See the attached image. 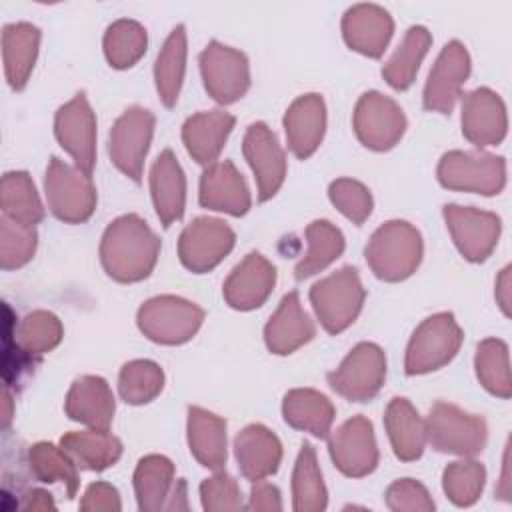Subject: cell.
<instances>
[{"label":"cell","mask_w":512,"mask_h":512,"mask_svg":"<svg viewBox=\"0 0 512 512\" xmlns=\"http://www.w3.org/2000/svg\"><path fill=\"white\" fill-rule=\"evenodd\" d=\"M160 240L136 214L116 218L100 242V260L106 274L118 282L146 278L158 260Z\"/></svg>","instance_id":"obj_1"},{"label":"cell","mask_w":512,"mask_h":512,"mask_svg":"<svg viewBox=\"0 0 512 512\" xmlns=\"http://www.w3.org/2000/svg\"><path fill=\"white\" fill-rule=\"evenodd\" d=\"M364 254L370 270L380 280L400 282L408 278L422 260V236L412 224L390 220L372 234Z\"/></svg>","instance_id":"obj_2"},{"label":"cell","mask_w":512,"mask_h":512,"mask_svg":"<svg viewBox=\"0 0 512 512\" xmlns=\"http://www.w3.org/2000/svg\"><path fill=\"white\" fill-rule=\"evenodd\" d=\"M364 288L356 268L344 266L316 282L310 290L312 308L326 332L346 330L362 310Z\"/></svg>","instance_id":"obj_3"},{"label":"cell","mask_w":512,"mask_h":512,"mask_svg":"<svg viewBox=\"0 0 512 512\" xmlns=\"http://www.w3.org/2000/svg\"><path fill=\"white\" fill-rule=\"evenodd\" d=\"M46 200L52 214L68 224L84 222L96 208V188L90 174L52 158L46 168Z\"/></svg>","instance_id":"obj_4"},{"label":"cell","mask_w":512,"mask_h":512,"mask_svg":"<svg viewBox=\"0 0 512 512\" xmlns=\"http://www.w3.org/2000/svg\"><path fill=\"white\" fill-rule=\"evenodd\" d=\"M426 424V440L434 450L458 456H474L486 446L488 430L480 416L468 414L454 404L436 402L430 408Z\"/></svg>","instance_id":"obj_5"},{"label":"cell","mask_w":512,"mask_h":512,"mask_svg":"<svg viewBox=\"0 0 512 512\" xmlns=\"http://www.w3.org/2000/svg\"><path fill=\"white\" fill-rule=\"evenodd\" d=\"M462 344V328L450 312L426 318L412 334L404 368L406 374H426L448 364Z\"/></svg>","instance_id":"obj_6"},{"label":"cell","mask_w":512,"mask_h":512,"mask_svg":"<svg viewBox=\"0 0 512 512\" xmlns=\"http://www.w3.org/2000/svg\"><path fill=\"white\" fill-rule=\"evenodd\" d=\"M438 180L450 190L492 196L506 184V162L502 156L488 152L452 150L440 158Z\"/></svg>","instance_id":"obj_7"},{"label":"cell","mask_w":512,"mask_h":512,"mask_svg":"<svg viewBox=\"0 0 512 512\" xmlns=\"http://www.w3.org/2000/svg\"><path fill=\"white\" fill-rule=\"evenodd\" d=\"M138 328L158 344L188 342L204 320V310L178 296H156L138 310Z\"/></svg>","instance_id":"obj_8"},{"label":"cell","mask_w":512,"mask_h":512,"mask_svg":"<svg viewBox=\"0 0 512 512\" xmlns=\"http://www.w3.org/2000/svg\"><path fill=\"white\" fill-rule=\"evenodd\" d=\"M386 378V356L380 346L362 342L350 350L342 364L328 374V384L336 394L352 402L374 398Z\"/></svg>","instance_id":"obj_9"},{"label":"cell","mask_w":512,"mask_h":512,"mask_svg":"<svg viewBox=\"0 0 512 512\" xmlns=\"http://www.w3.org/2000/svg\"><path fill=\"white\" fill-rule=\"evenodd\" d=\"M234 240V230L224 220L200 216L192 220L180 234V262L196 274L208 272L234 248Z\"/></svg>","instance_id":"obj_10"},{"label":"cell","mask_w":512,"mask_h":512,"mask_svg":"<svg viewBox=\"0 0 512 512\" xmlns=\"http://www.w3.org/2000/svg\"><path fill=\"white\" fill-rule=\"evenodd\" d=\"M200 72L206 92L220 104L240 100L250 86L248 58L230 46L210 42L200 54Z\"/></svg>","instance_id":"obj_11"},{"label":"cell","mask_w":512,"mask_h":512,"mask_svg":"<svg viewBox=\"0 0 512 512\" xmlns=\"http://www.w3.org/2000/svg\"><path fill=\"white\" fill-rule=\"evenodd\" d=\"M406 130L402 108L380 92H366L354 108V132L358 140L376 152L390 150Z\"/></svg>","instance_id":"obj_12"},{"label":"cell","mask_w":512,"mask_h":512,"mask_svg":"<svg viewBox=\"0 0 512 512\" xmlns=\"http://www.w3.org/2000/svg\"><path fill=\"white\" fill-rule=\"evenodd\" d=\"M152 132L154 114L140 106L128 108L110 130V160L122 174H126L134 182H138L142 176Z\"/></svg>","instance_id":"obj_13"},{"label":"cell","mask_w":512,"mask_h":512,"mask_svg":"<svg viewBox=\"0 0 512 512\" xmlns=\"http://www.w3.org/2000/svg\"><path fill=\"white\" fill-rule=\"evenodd\" d=\"M444 220L460 254L470 262L486 260L500 238V218L472 206L446 204Z\"/></svg>","instance_id":"obj_14"},{"label":"cell","mask_w":512,"mask_h":512,"mask_svg":"<svg viewBox=\"0 0 512 512\" xmlns=\"http://www.w3.org/2000/svg\"><path fill=\"white\" fill-rule=\"evenodd\" d=\"M54 134L60 146L74 158V166L92 174L96 162V116L82 92L58 108Z\"/></svg>","instance_id":"obj_15"},{"label":"cell","mask_w":512,"mask_h":512,"mask_svg":"<svg viewBox=\"0 0 512 512\" xmlns=\"http://www.w3.org/2000/svg\"><path fill=\"white\" fill-rule=\"evenodd\" d=\"M330 458L336 468L352 478L370 474L378 464V446L372 422L364 416L346 420L328 440Z\"/></svg>","instance_id":"obj_16"},{"label":"cell","mask_w":512,"mask_h":512,"mask_svg":"<svg viewBox=\"0 0 512 512\" xmlns=\"http://www.w3.org/2000/svg\"><path fill=\"white\" fill-rule=\"evenodd\" d=\"M468 74H470L468 50L458 40L448 42L438 54L428 74V80L424 86V108L430 112L450 114Z\"/></svg>","instance_id":"obj_17"},{"label":"cell","mask_w":512,"mask_h":512,"mask_svg":"<svg viewBox=\"0 0 512 512\" xmlns=\"http://www.w3.org/2000/svg\"><path fill=\"white\" fill-rule=\"evenodd\" d=\"M242 150L256 178L258 200L272 198L286 176V156L276 134L264 122H254L244 134Z\"/></svg>","instance_id":"obj_18"},{"label":"cell","mask_w":512,"mask_h":512,"mask_svg":"<svg viewBox=\"0 0 512 512\" xmlns=\"http://www.w3.org/2000/svg\"><path fill=\"white\" fill-rule=\"evenodd\" d=\"M508 128L506 106L490 88H476L462 102V134L476 146H496Z\"/></svg>","instance_id":"obj_19"},{"label":"cell","mask_w":512,"mask_h":512,"mask_svg":"<svg viewBox=\"0 0 512 512\" xmlns=\"http://www.w3.org/2000/svg\"><path fill=\"white\" fill-rule=\"evenodd\" d=\"M276 282L274 266L258 252H250L226 278L222 294L236 310H254L266 302Z\"/></svg>","instance_id":"obj_20"},{"label":"cell","mask_w":512,"mask_h":512,"mask_svg":"<svg viewBox=\"0 0 512 512\" xmlns=\"http://www.w3.org/2000/svg\"><path fill=\"white\" fill-rule=\"evenodd\" d=\"M394 32L392 16L376 4H356L342 18V36L346 44L370 58H378Z\"/></svg>","instance_id":"obj_21"},{"label":"cell","mask_w":512,"mask_h":512,"mask_svg":"<svg viewBox=\"0 0 512 512\" xmlns=\"http://www.w3.org/2000/svg\"><path fill=\"white\" fill-rule=\"evenodd\" d=\"M200 204L210 210L242 216L252 200L242 174L230 160L210 164L200 178Z\"/></svg>","instance_id":"obj_22"},{"label":"cell","mask_w":512,"mask_h":512,"mask_svg":"<svg viewBox=\"0 0 512 512\" xmlns=\"http://www.w3.org/2000/svg\"><path fill=\"white\" fill-rule=\"evenodd\" d=\"M326 130V106L320 94L296 98L284 116L288 148L296 158H308L316 152Z\"/></svg>","instance_id":"obj_23"},{"label":"cell","mask_w":512,"mask_h":512,"mask_svg":"<svg viewBox=\"0 0 512 512\" xmlns=\"http://www.w3.org/2000/svg\"><path fill=\"white\" fill-rule=\"evenodd\" d=\"M114 408L112 390L100 376H80L74 380L64 404V410L72 420L92 430H108L114 418Z\"/></svg>","instance_id":"obj_24"},{"label":"cell","mask_w":512,"mask_h":512,"mask_svg":"<svg viewBox=\"0 0 512 512\" xmlns=\"http://www.w3.org/2000/svg\"><path fill=\"white\" fill-rule=\"evenodd\" d=\"M316 328L310 316L304 312L296 292H288L270 316L264 328V340L274 354H292L308 340H312Z\"/></svg>","instance_id":"obj_25"},{"label":"cell","mask_w":512,"mask_h":512,"mask_svg":"<svg viewBox=\"0 0 512 512\" xmlns=\"http://www.w3.org/2000/svg\"><path fill=\"white\" fill-rule=\"evenodd\" d=\"M238 468L244 478L256 482L274 474L282 460V444L262 424H250L234 440Z\"/></svg>","instance_id":"obj_26"},{"label":"cell","mask_w":512,"mask_h":512,"mask_svg":"<svg viewBox=\"0 0 512 512\" xmlns=\"http://www.w3.org/2000/svg\"><path fill=\"white\" fill-rule=\"evenodd\" d=\"M234 116L224 110H208L190 116L182 126V140L188 154L198 164H214L220 156L230 132Z\"/></svg>","instance_id":"obj_27"},{"label":"cell","mask_w":512,"mask_h":512,"mask_svg":"<svg viewBox=\"0 0 512 512\" xmlns=\"http://www.w3.org/2000/svg\"><path fill=\"white\" fill-rule=\"evenodd\" d=\"M150 192L162 226H170L182 218L186 204V178L172 150H164L154 162L150 170Z\"/></svg>","instance_id":"obj_28"},{"label":"cell","mask_w":512,"mask_h":512,"mask_svg":"<svg viewBox=\"0 0 512 512\" xmlns=\"http://www.w3.org/2000/svg\"><path fill=\"white\" fill-rule=\"evenodd\" d=\"M188 446L202 466L222 470L226 464V422L204 408L190 406Z\"/></svg>","instance_id":"obj_29"},{"label":"cell","mask_w":512,"mask_h":512,"mask_svg":"<svg viewBox=\"0 0 512 512\" xmlns=\"http://www.w3.org/2000/svg\"><path fill=\"white\" fill-rule=\"evenodd\" d=\"M40 46V30L28 22L8 24L2 32V60L6 80L14 90L26 86Z\"/></svg>","instance_id":"obj_30"},{"label":"cell","mask_w":512,"mask_h":512,"mask_svg":"<svg viewBox=\"0 0 512 512\" xmlns=\"http://www.w3.org/2000/svg\"><path fill=\"white\" fill-rule=\"evenodd\" d=\"M386 432L394 454L404 460H416L424 452L426 424L406 398H392L384 414Z\"/></svg>","instance_id":"obj_31"},{"label":"cell","mask_w":512,"mask_h":512,"mask_svg":"<svg viewBox=\"0 0 512 512\" xmlns=\"http://www.w3.org/2000/svg\"><path fill=\"white\" fill-rule=\"evenodd\" d=\"M282 414L292 428L310 432L316 438H326L334 422L332 402L312 388L290 390L284 396Z\"/></svg>","instance_id":"obj_32"},{"label":"cell","mask_w":512,"mask_h":512,"mask_svg":"<svg viewBox=\"0 0 512 512\" xmlns=\"http://www.w3.org/2000/svg\"><path fill=\"white\" fill-rule=\"evenodd\" d=\"M60 446L86 470H106L122 454V442L108 430L68 432L60 438Z\"/></svg>","instance_id":"obj_33"},{"label":"cell","mask_w":512,"mask_h":512,"mask_svg":"<svg viewBox=\"0 0 512 512\" xmlns=\"http://www.w3.org/2000/svg\"><path fill=\"white\" fill-rule=\"evenodd\" d=\"M174 464L160 454L144 456L134 470V492L138 508L146 512L162 510L172 490Z\"/></svg>","instance_id":"obj_34"},{"label":"cell","mask_w":512,"mask_h":512,"mask_svg":"<svg viewBox=\"0 0 512 512\" xmlns=\"http://www.w3.org/2000/svg\"><path fill=\"white\" fill-rule=\"evenodd\" d=\"M186 70V30L184 26H176L166 38L154 66L156 90L164 106L172 108L178 100L182 80Z\"/></svg>","instance_id":"obj_35"},{"label":"cell","mask_w":512,"mask_h":512,"mask_svg":"<svg viewBox=\"0 0 512 512\" xmlns=\"http://www.w3.org/2000/svg\"><path fill=\"white\" fill-rule=\"evenodd\" d=\"M430 42L432 36L424 26L408 28L400 46L394 50V54L382 68L384 80L396 90H406L414 82L420 62L430 48Z\"/></svg>","instance_id":"obj_36"},{"label":"cell","mask_w":512,"mask_h":512,"mask_svg":"<svg viewBox=\"0 0 512 512\" xmlns=\"http://www.w3.org/2000/svg\"><path fill=\"white\" fill-rule=\"evenodd\" d=\"M306 244H308V250L294 270L298 280H304L328 268L342 254L344 236L328 220H314L306 228Z\"/></svg>","instance_id":"obj_37"},{"label":"cell","mask_w":512,"mask_h":512,"mask_svg":"<svg viewBox=\"0 0 512 512\" xmlns=\"http://www.w3.org/2000/svg\"><path fill=\"white\" fill-rule=\"evenodd\" d=\"M292 500L296 512H318L328 504L326 486L322 482V472L318 468L314 448L304 442L294 464L292 474Z\"/></svg>","instance_id":"obj_38"},{"label":"cell","mask_w":512,"mask_h":512,"mask_svg":"<svg viewBox=\"0 0 512 512\" xmlns=\"http://www.w3.org/2000/svg\"><path fill=\"white\" fill-rule=\"evenodd\" d=\"M0 194L4 216L30 226L44 218L40 196L34 188L32 178L26 172H6L2 176Z\"/></svg>","instance_id":"obj_39"},{"label":"cell","mask_w":512,"mask_h":512,"mask_svg":"<svg viewBox=\"0 0 512 512\" xmlns=\"http://www.w3.org/2000/svg\"><path fill=\"white\" fill-rule=\"evenodd\" d=\"M28 464L40 482H62L66 486L68 498L76 494L80 484L76 462L62 446H54L50 442H38L30 446Z\"/></svg>","instance_id":"obj_40"},{"label":"cell","mask_w":512,"mask_h":512,"mask_svg":"<svg viewBox=\"0 0 512 512\" xmlns=\"http://www.w3.org/2000/svg\"><path fill=\"white\" fill-rule=\"evenodd\" d=\"M148 36L142 24L136 20H116L108 26L104 34V54L110 66L114 68H130L134 66L146 52Z\"/></svg>","instance_id":"obj_41"},{"label":"cell","mask_w":512,"mask_h":512,"mask_svg":"<svg viewBox=\"0 0 512 512\" xmlns=\"http://www.w3.org/2000/svg\"><path fill=\"white\" fill-rule=\"evenodd\" d=\"M476 376L480 384L494 396L510 398L512 380H510V362L508 346L498 338H486L476 348Z\"/></svg>","instance_id":"obj_42"},{"label":"cell","mask_w":512,"mask_h":512,"mask_svg":"<svg viewBox=\"0 0 512 512\" xmlns=\"http://www.w3.org/2000/svg\"><path fill=\"white\" fill-rule=\"evenodd\" d=\"M62 332V324L52 312L36 310L24 316L18 324V330H14V342L28 358H32L56 348L62 340Z\"/></svg>","instance_id":"obj_43"},{"label":"cell","mask_w":512,"mask_h":512,"mask_svg":"<svg viewBox=\"0 0 512 512\" xmlns=\"http://www.w3.org/2000/svg\"><path fill=\"white\" fill-rule=\"evenodd\" d=\"M164 386V372L152 360H132L122 366L118 376L120 396L128 404H146L154 400Z\"/></svg>","instance_id":"obj_44"},{"label":"cell","mask_w":512,"mask_h":512,"mask_svg":"<svg viewBox=\"0 0 512 512\" xmlns=\"http://www.w3.org/2000/svg\"><path fill=\"white\" fill-rule=\"evenodd\" d=\"M486 470L476 460H458L446 466L442 476V486L446 496L456 506L474 504L484 488Z\"/></svg>","instance_id":"obj_45"},{"label":"cell","mask_w":512,"mask_h":512,"mask_svg":"<svg viewBox=\"0 0 512 512\" xmlns=\"http://www.w3.org/2000/svg\"><path fill=\"white\" fill-rule=\"evenodd\" d=\"M38 244L36 228L8 216L0 220V264L4 270L20 268L32 260Z\"/></svg>","instance_id":"obj_46"},{"label":"cell","mask_w":512,"mask_h":512,"mask_svg":"<svg viewBox=\"0 0 512 512\" xmlns=\"http://www.w3.org/2000/svg\"><path fill=\"white\" fill-rule=\"evenodd\" d=\"M328 196L332 204L354 224H362L372 212L370 190L352 178L334 180L328 188Z\"/></svg>","instance_id":"obj_47"},{"label":"cell","mask_w":512,"mask_h":512,"mask_svg":"<svg viewBox=\"0 0 512 512\" xmlns=\"http://www.w3.org/2000/svg\"><path fill=\"white\" fill-rule=\"evenodd\" d=\"M200 498L204 510L220 512V510H240L242 504V492L232 476L226 472L216 470L214 476L206 478L200 484Z\"/></svg>","instance_id":"obj_48"},{"label":"cell","mask_w":512,"mask_h":512,"mask_svg":"<svg viewBox=\"0 0 512 512\" xmlns=\"http://www.w3.org/2000/svg\"><path fill=\"white\" fill-rule=\"evenodd\" d=\"M386 504L390 510H396V512L434 510V500L430 498L428 490L412 478H402L390 484L386 490Z\"/></svg>","instance_id":"obj_49"},{"label":"cell","mask_w":512,"mask_h":512,"mask_svg":"<svg viewBox=\"0 0 512 512\" xmlns=\"http://www.w3.org/2000/svg\"><path fill=\"white\" fill-rule=\"evenodd\" d=\"M80 508L86 512H100V510H120V496L118 490L112 484L96 482L90 484L84 492V498L80 502Z\"/></svg>","instance_id":"obj_50"},{"label":"cell","mask_w":512,"mask_h":512,"mask_svg":"<svg viewBox=\"0 0 512 512\" xmlns=\"http://www.w3.org/2000/svg\"><path fill=\"white\" fill-rule=\"evenodd\" d=\"M282 500H280V490L266 482V480H256L252 490H250V500H248V510H280Z\"/></svg>","instance_id":"obj_51"},{"label":"cell","mask_w":512,"mask_h":512,"mask_svg":"<svg viewBox=\"0 0 512 512\" xmlns=\"http://www.w3.org/2000/svg\"><path fill=\"white\" fill-rule=\"evenodd\" d=\"M496 300L502 312L508 316L510 314V266H506L496 280Z\"/></svg>","instance_id":"obj_52"},{"label":"cell","mask_w":512,"mask_h":512,"mask_svg":"<svg viewBox=\"0 0 512 512\" xmlns=\"http://www.w3.org/2000/svg\"><path fill=\"white\" fill-rule=\"evenodd\" d=\"M164 510H188V502H186V482L178 480L172 486V492L168 494V500L164 504Z\"/></svg>","instance_id":"obj_53"},{"label":"cell","mask_w":512,"mask_h":512,"mask_svg":"<svg viewBox=\"0 0 512 512\" xmlns=\"http://www.w3.org/2000/svg\"><path fill=\"white\" fill-rule=\"evenodd\" d=\"M26 510H54V500H52V494H48L46 490H32L28 496H26V504H24Z\"/></svg>","instance_id":"obj_54"},{"label":"cell","mask_w":512,"mask_h":512,"mask_svg":"<svg viewBox=\"0 0 512 512\" xmlns=\"http://www.w3.org/2000/svg\"><path fill=\"white\" fill-rule=\"evenodd\" d=\"M498 496L504 500H510V480H508V448L504 452V470H502V480L498 488Z\"/></svg>","instance_id":"obj_55"},{"label":"cell","mask_w":512,"mask_h":512,"mask_svg":"<svg viewBox=\"0 0 512 512\" xmlns=\"http://www.w3.org/2000/svg\"><path fill=\"white\" fill-rule=\"evenodd\" d=\"M4 402H6V408H4V426H8V422H10V392H8V388H6V392H4Z\"/></svg>","instance_id":"obj_56"}]
</instances>
